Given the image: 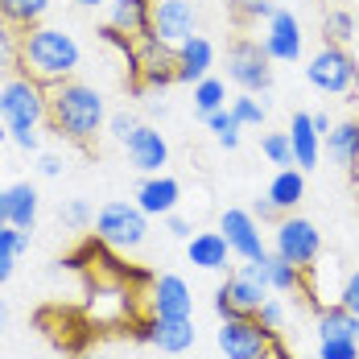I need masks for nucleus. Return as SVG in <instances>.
<instances>
[{"instance_id": "aec40b11", "label": "nucleus", "mask_w": 359, "mask_h": 359, "mask_svg": "<svg viewBox=\"0 0 359 359\" xmlns=\"http://www.w3.org/2000/svg\"><path fill=\"white\" fill-rule=\"evenodd\" d=\"M289 144H293V165L297 170H314L318 157H323V137L314 133V120L310 111H297L293 124H289Z\"/></svg>"}, {"instance_id": "2f4dec72", "label": "nucleus", "mask_w": 359, "mask_h": 359, "mask_svg": "<svg viewBox=\"0 0 359 359\" xmlns=\"http://www.w3.org/2000/svg\"><path fill=\"white\" fill-rule=\"evenodd\" d=\"M17 62H21V29L0 21V71H17Z\"/></svg>"}, {"instance_id": "79ce46f5", "label": "nucleus", "mask_w": 359, "mask_h": 359, "mask_svg": "<svg viewBox=\"0 0 359 359\" xmlns=\"http://www.w3.org/2000/svg\"><path fill=\"white\" fill-rule=\"evenodd\" d=\"M165 231H170L174 240H190V236H194V223H190L186 215H178V211H174V215H165Z\"/></svg>"}, {"instance_id": "b1692460", "label": "nucleus", "mask_w": 359, "mask_h": 359, "mask_svg": "<svg viewBox=\"0 0 359 359\" xmlns=\"http://www.w3.org/2000/svg\"><path fill=\"white\" fill-rule=\"evenodd\" d=\"M4 194H8V227H29V231H34L37 190L29 182H13V186H4Z\"/></svg>"}, {"instance_id": "423d86ee", "label": "nucleus", "mask_w": 359, "mask_h": 359, "mask_svg": "<svg viewBox=\"0 0 359 359\" xmlns=\"http://www.w3.org/2000/svg\"><path fill=\"white\" fill-rule=\"evenodd\" d=\"M273 58L264 54V46L256 41V37H240V41H231V50H227V79L240 87V91H269L273 87V67H269Z\"/></svg>"}, {"instance_id": "9d476101", "label": "nucleus", "mask_w": 359, "mask_h": 359, "mask_svg": "<svg viewBox=\"0 0 359 359\" xmlns=\"http://www.w3.org/2000/svg\"><path fill=\"white\" fill-rule=\"evenodd\" d=\"M219 231H223L231 256H240V260H264V256H269L264 240H260V223L252 219V211L227 207V211L219 215Z\"/></svg>"}, {"instance_id": "20e7f679", "label": "nucleus", "mask_w": 359, "mask_h": 359, "mask_svg": "<svg viewBox=\"0 0 359 359\" xmlns=\"http://www.w3.org/2000/svg\"><path fill=\"white\" fill-rule=\"evenodd\" d=\"M0 120L8 128H41V120H50V95L46 87L29 74H13L0 87Z\"/></svg>"}, {"instance_id": "e433bc0d", "label": "nucleus", "mask_w": 359, "mask_h": 359, "mask_svg": "<svg viewBox=\"0 0 359 359\" xmlns=\"http://www.w3.org/2000/svg\"><path fill=\"white\" fill-rule=\"evenodd\" d=\"M137 128H141V120H137L133 111H111V116H108V133H111V137H116L120 144L128 141Z\"/></svg>"}, {"instance_id": "4c0bfd02", "label": "nucleus", "mask_w": 359, "mask_h": 359, "mask_svg": "<svg viewBox=\"0 0 359 359\" xmlns=\"http://www.w3.org/2000/svg\"><path fill=\"white\" fill-rule=\"evenodd\" d=\"M339 306H347L351 314H359V269L343 277V289H339Z\"/></svg>"}, {"instance_id": "bb28decb", "label": "nucleus", "mask_w": 359, "mask_h": 359, "mask_svg": "<svg viewBox=\"0 0 359 359\" xmlns=\"http://www.w3.org/2000/svg\"><path fill=\"white\" fill-rule=\"evenodd\" d=\"M29 244H34V231L29 227H0V285L13 277L17 256L29 252Z\"/></svg>"}, {"instance_id": "412c9836", "label": "nucleus", "mask_w": 359, "mask_h": 359, "mask_svg": "<svg viewBox=\"0 0 359 359\" xmlns=\"http://www.w3.org/2000/svg\"><path fill=\"white\" fill-rule=\"evenodd\" d=\"M186 256H190V264H198V269H207V273H223L231 248H227L223 231H194V236L186 240Z\"/></svg>"}, {"instance_id": "cd10ccee", "label": "nucleus", "mask_w": 359, "mask_h": 359, "mask_svg": "<svg viewBox=\"0 0 359 359\" xmlns=\"http://www.w3.org/2000/svg\"><path fill=\"white\" fill-rule=\"evenodd\" d=\"M355 34H359V21H355L351 8H330V13H323V41L347 46Z\"/></svg>"}, {"instance_id": "f8f14e48", "label": "nucleus", "mask_w": 359, "mask_h": 359, "mask_svg": "<svg viewBox=\"0 0 359 359\" xmlns=\"http://www.w3.org/2000/svg\"><path fill=\"white\" fill-rule=\"evenodd\" d=\"M144 297H149V314L153 318H190V310H194L190 285H186V277H178V273L153 277Z\"/></svg>"}, {"instance_id": "58836bf2", "label": "nucleus", "mask_w": 359, "mask_h": 359, "mask_svg": "<svg viewBox=\"0 0 359 359\" xmlns=\"http://www.w3.org/2000/svg\"><path fill=\"white\" fill-rule=\"evenodd\" d=\"M8 141L25 153H34V149H41V133L37 128H8Z\"/></svg>"}, {"instance_id": "a878e982", "label": "nucleus", "mask_w": 359, "mask_h": 359, "mask_svg": "<svg viewBox=\"0 0 359 359\" xmlns=\"http://www.w3.org/2000/svg\"><path fill=\"white\" fill-rule=\"evenodd\" d=\"M46 13H50V0H0V21H8L21 34L41 25Z\"/></svg>"}, {"instance_id": "2eb2a0df", "label": "nucleus", "mask_w": 359, "mask_h": 359, "mask_svg": "<svg viewBox=\"0 0 359 359\" xmlns=\"http://www.w3.org/2000/svg\"><path fill=\"white\" fill-rule=\"evenodd\" d=\"M182 203V182L170 178V174H149V178L137 186V207H141L144 215H174Z\"/></svg>"}, {"instance_id": "ea45409f", "label": "nucleus", "mask_w": 359, "mask_h": 359, "mask_svg": "<svg viewBox=\"0 0 359 359\" xmlns=\"http://www.w3.org/2000/svg\"><path fill=\"white\" fill-rule=\"evenodd\" d=\"M215 314H219V323H231V318H244V310L223 293V285L215 289Z\"/></svg>"}, {"instance_id": "7c9ffc66", "label": "nucleus", "mask_w": 359, "mask_h": 359, "mask_svg": "<svg viewBox=\"0 0 359 359\" xmlns=\"http://www.w3.org/2000/svg\"><path fill=\"white\" fill-rule=\"evenodd\" d=\"M231 116H236L244 128H260V124L269 120V108H264V104H260L252 91H240V95L231 100Z\"/></svg>"}, {"instance_id": "7ed1b4c3", "label": "nucleus", "mask_w": 359, "mask_h": 359, "mask_svg": "<svg viewBox=\"0 0 359 359\" xmlns=\"http://www.w3.org/2000/svg\"><path fill=\"white\" fill-rule=\"evenodd\" d=\"M95 240L116 252H137L149 240V215L137 203L111 198V203H104L95 211Z\"/></svg>"}, {"instance_id": "f3484780", "label": "nucleus", "mask_w": 359, "mask_h": 359, "mask_svg": "<svg viewBox=\"0 0 359 359\" xmlns=\"http://www.w3.org/2000/svg\"><path fill=\"white\" fill-rule=\"evenodd\" d=\"M174 62H178V83H198L211 74V62H215V46L203 34L186 37L178 50H174Z\"/></svg>"}, {"instance_id": "09e8293b", "label": "nucleus", "mask_w": 359, "mask_h": 359, "mask_svg": "<svg viewBox=\"0 0 359 359\" xmlns=\"http://www.w3.org/2000/svg\"><path fill=\"white\" fill-rule=\"evenodd\" d=\"M8 141V124H4V120H0V144Z\"/></svg>"}, {"instance_id": "39448f33", "label": "nucleus", "mask_w": 359, "mask_h": 359, "mask_svg": "<svg viewBox=\"0 0 359 359\" xmlns=\"http://www.w3.org/2000/svg\"><path fill=\"white\" fill-rule=\"evenodd\" d=\"M306 83L314 91H326V95H351L359 87V58L347 46L323 41V50L306 62Z\"/></svg>"}, {"instance_id": "37998d69", "label": "nucleus", "mask_w": 359, "mask_h": 359, "mask_svg": "<svg viewBox=\"0 0 359 359\" xmlns=\"http://www.w3.org/2000/svg\"><path fill=\"white\" fill-rule=\"evenodd\" d=\"M37 174H41V178H58V174H62V157H54V153H46V157L37 161Z\"/></svg>"}, {"instance_id": "c03bdc74", "label": "nucleus", "mask_w": 359, "mask_h": 359, "mask_svg": "<svg viewBox=\"0 0 359 359\" xmlns=\"http://www.w3.org/2000/svg\"><path fill=\"white\" fill-rule=\"evenodd\" d=\"M310 120H314V133H318V137H326V133L334 128V120H330L326 111H310Z\"/></svg>"}, {"instance_id": "c85d7f7f", "label": "nucleus", "mask_w": 359, "mask_h": 359, "mask_svg": "<svg viewBox=\"0 0 359 359\" xmlns=\"http://www.w3.org/2000/svg\"><path fill=\"white\" fill-rule=\"evenodd\" d=\"M227 108V83L215 79V74H207V79H198L194 83V111L198 116H211V111Z\"/></svg>"}, {"instance_id": "a19ab883", "label": "nucleus", "mask_w": 359, "mask_h": 359, "mask_svg": "<svg viewBox=\"0 0 359 359\" xmlns=\"http://www.w3.org/2000/svg\"><path fill=\"white\" fill-rule=\"evenodd\" d=\"M252 219H256V223H277L281 211H277V203L264 194V198H256V203H252Z\"/></svg>"}, {"instance_id": "4be33fe9", "label": "nucleus", "mask_w": 359, "mask_h": 359, "mask_svg": "<svg viewBox=\"0 0 359 359\" xmlns=\"http://www.w3.org/2000/svg\"><path fill=\"white\" fill-rule=\"evenodd\" d=\"M273 203H277V211L289 215L302 198H306V170H297V165H285V170H277V178L269 182V190H264Z\"/></svg>"}, {"instance_id": "9b49d317", "label": "nucleus", "mask_w": 359, "mask_h": 359, "mask_svg": "<svg viewBox=\"0 0 359 359\" xmlns=\"http://www.w3.org/2000/svg\"><path fill=\"white\" fill-rule=\"evenodd\" d=\"M223 293L244 310V314H256L260 310V302L273 293L269 285V269H264V260H244L227 281H223Z\"/></svg>"}, {"instance_id": "473e14b6", "label": "nucleus", "mask_w": 359, "mask_h": 359, "mask_svg": "<svg viewBox=\"0 0 359 359\" xmlns=\"http://www.w3.org/2000/svg\"><path fill=\"white\" fill-rule=\"evenodd\" d=\"M260 153L273 161V165H293V144H289V133H264V141H260Z\"/></svg>"}, {"instance_id": "3c124183", "label": "nucleus", "mask_w": 359, "mask_h": 359, "mask_svg": "<svg viewBox=\"0 0 359 359\" xmlns=\"http://www.w3.org/2000/svg\"><path fill=\"white\" fill-rule=\"evenodd\" d=\"M157 359H182V355H161V351H157Z\"/></svg>"}, {"instance_id": "8fccbe9b", "label": "nucleus", "mask_w": 359, "mask_h": 359, "mask_svg": "<svg viewBox=\"0 0 359 359\" xmlns=\"http://www.w3.org/2000/svg\"><path fill=\"white\" fill-rule=\"evenodd\" d=\"M74 359H108V355H74Z\"/></svg>"}, {"instance_id": "393cba45", "label": "nucleus", "mask_w": 359, "mask_h": 359, "mask_svg": "<svg viewBox=\"0 0 359 359\" xmlns=\"http://www.w3.org/2000/svg\"><path fill=\"white\" fill-rule=\"evenodd\" d=\"M264 269H269V285H273V293H302V297H306V269L289 264L285 256H277V252L264 256Z\"/></svg>"}, {"instance_id": "49530a36", "label": "nucleus", "mask_w": 359, "mask_h": 359, "mask_svg": "<svg viewBox=\"0 0 359 359\" xmlns=\"http://www.w3.org/2000/svg\"><path fill=\"white\" fill-rule=\"evenodd\" d=\"M0 227H8V194L0 190Z\"/></svg>"}, {"instance_id": "0eeeda50", "label": "nucleus", "mask_w": 359, "mask_h": 359, "mask_svg": "<svg viewBox=\"0 0 359 359\" xmlns=\"http://www.w3.org/2000/svg\"><path fill=\"white\" fill-rule=\"evenodd\" d=\"M273 330H264L256 314H244V318H231V323H219V351L227 359H269V347H273Z\"/></svg>"}, {"instance_id": "5701e85b", "label": "nucleus", "mask_w": 359, "mask_h": 359, "mask_svg": "<svg viewBox=\"0 0 359 359\" xmlns=\"http://www.w3.org/2000/svg\"><path fill=\"white\" fill-rule=\"evenodd\" d=\"M318 339H355L359 343V314H351L339 302L318 306Z\"/></svg>"}, {"instance_id": "f704fd0d", "label": "nucleus", "mask_w": 359, "mask_h": 359, "mask_svg": "<svg viewBox=\"0 0 359 359\" xmlns=\"http://www.w3.org/2000/svg\"><path fill=\"white\" fill-rule=\"evenodd\" d=\"M62 223H67L71 231H87V227L95 223V211L87 207V198H71V203L62 207Z\"/></svg>"}, {"instance_id": "a211bd4d", "label": "nucleus", "mask_w": 359, "mask_h": 359, "mask_svg": "<svg viewBox=\"0 0 359 359\" xmlns=\"http://www.w3.org/2000/svg\"><path fill=\"white\" fill-rule=\"evenodd\" d=\"M108 25L116 29V34L133 37V41L149 37V25H153V0H111Z\"/></svg>"}, {"instance_id": "c9c22d12", "label": "nucleus", "mask_w": 359, "mask_h": 359, "mask_svg": "<svg viewBox=\"0 0 359 359\" xmlns=\"http://www.w3.org/2000/svg\"><path fill=\"white\" fill-rule=\"evenodd\" d=\"M318 359H359L355 339H318Z\"/></svg>"}, {"instance_id": "f03ea898", "label": "nucleus", "mask_w": 359, "mask_h": 359, "mask_svg": "<svg viewBox=\"0 0 359 359\" xmlns=\"http://www.w3.org/2000/svg\"><path fill=\"white\" fill-rule=\"evenodd\" d=\"M79 62H83V50H79V41L67 29L41 21V25L21 34V62H17V71L37 79L41 87H54L62 79H74Z\"/></svg>"}, {"instance_id": "de8ad7c7", "label": "nucleus", "mask_w": 359, "mask_h": 359, "mask_svg": "<svg viewBox=\"0 0 359 359\" xmlns=\"http://www.w3.org/2000/svg\"><path fill=\"white\" fill-rule=\"evenodd\" d=\"M71 4H79V8H100V4H108V0H71Z\"/></svg>"}, {"instance_id": "ddd939ff", "label": "nucleus", "mask_w": 359, "mask_h": 359, "mask_svg": "<svg viewBox=\"0 0 359 359\" xmlns=\"http://www.w3.org/2000/svg\"><path fill=\"white\" fill-rule=\"evenodd\" d=\"M264 54L273 62H297L302 58V21L289 13V8H277L269 17V29H264Z\"/></svg>"}, {"instance_id": "c756f323", "label": "nucleus", "mask_w": 359, "mask_h": 359, "mask_svg": "<svg viewBox=\"0 0 359 359\" xmlns=\"http://www.w3.org/2000/svg\"><path fill=\"white\" fill-rule=\"evenodd\" d=\"M203 124L215 133V141L223 144V149H236V144H240V128H244V124L231 116V108H219V111H211V116H203Z\"/></svg>"}, {"instance_id": "1a4fd4ad", "label": "nucleus", "mask_w": 359, "mask_h": 359, "mask_svg": "<svg viewBox=\"0 0 359 359\" xmlns=\"http://www.w3.org/2000/svg\"><path fill=\"white\" fill-rule=\"evenodd\" d=\"M194 34H198V8H194V0H153V25H149L153 41L178 50L182 41Z\"/></svg>"}, {"instance_id": "4468645a", "label": "nucleus", "mask_w": 359, "mask_h": 359, "mask_svg": "<svg viewBox=\"0 0 359 359\" xmlns=\"http://www.w3.org/2000/svg\"><path fill=\"white\" fill-rule=\"evenodd\" d=\"M124 149H128V161L141 170L144 178H149V174H161V165L170 161V144H165V137H161L153 124H141V128L124 141Z\"/></svg>"}, {"instance_id": "a18cd8bd", "label": "nucleus", "mask_w": 359, "mask_h": 359, "mask_svg": "<svg viewBox=\"0 0 359 359\" xmlns=\"http://www.w3.org/2000/svg\"><path fill=\"white\" fill-rule=\"evenodd\" d=\"M144 104H149V111H153V116H165V111H170V104H165V100H144Z\"/></svg>"}, {"instance_id": "72a5a7b5", "label": "nucleus", "mask_w": 359, "mask_h": 359, "mask_svg": "<svg viewBox=\"0 0 359 359\" xmlns=\"http://www.w3.org/2000/svg\"><path fill=\"white\" fill-rule=\"evenodd\" d=\"M256 318H260V326H264V330H273V334H281V330H285V323H289V310L281 306V302H277V297H273V293H269V297L260 302V310H256Z\"/></svg>"}, {"instance_id": "6ab92c4d", "label": "nucleus", "mask_w": 359, "mask_h": 359, "mask_svg": "<svg viewBox=\"0 0 359 359\" xmlns=\"http://www.w3.org/2000/svg\"><path fill=\"white\" fill-rule=\"evenodd\" d=\"M326 144V157L347 170V174H359V120H339L330 133L323 137Z\"/></svg>"}, {"instance_id": "dca6fc26", "label": "nucleus", "mask_w": 359, "mask_h": 359, "mask_svg": "<svg viewBox=\"0 0 359 359\" xmlns=\"http://www.w3.org/2000/svg\"><path fill=\"white\" fill-rule=\"evenodd\" d=\"M149 330H153L149 347H157L161 355H186L194 347V339H198L194 318H153L149 314Z\"/></svg>"}, {"instance_id": "f257e3e1", "label": "nucleus", "mask_w": 359, "mask_h": 359, "mask_svg": "<svg viewBox=\"0 0 359 359\" xmlns=\"http://www.w3.org/2000/svg\"><path fill=\"white\" fill-rule=\"evenodd\" d=\"M50 95V128L58 137H67L74 144H91L95 133L108 124V108H104V95L91 87V83H79V79H62L54 87H46Z\"/></svg>"}, {"instance_id": "6e6552de", "label": "nucleus", "mask_w": 359, "mask_h": 359, "mask_svg": "<svg viewBox=\"0 0 359 359\" xmlns=\"http://www.w3.org/2000/svg\"><path fill=\"white\" fill-rule=\"evenodd\" d=\"M273 252L277 256H285L289 264H297V269H310L318 256H323V231L310 223V219L302 215H281L277 219V240H273Z\"/></svg>"}]
</instances>
